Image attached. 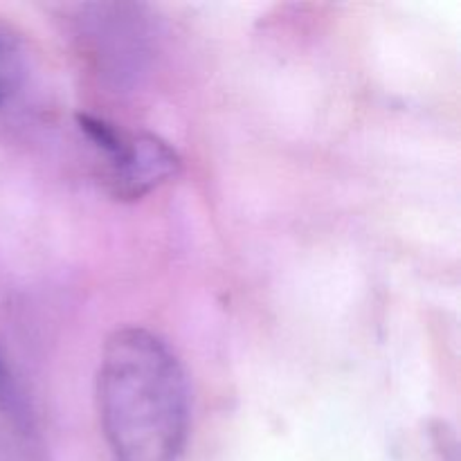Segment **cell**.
Segmentation results:
<instances>
[{
  "mask_svg": "<svg viewBox=\"0 0 461 461\" xmlns=\"http://www.w3.org/2000/svg\"><path fill=\"white\" fill-rule=\"evenodd\" d=\"M23 79V57L16 41L0 30V106L16 93Z\"/></svg>",
  "mask_w": 461,
  "mask_h": 461,
  "instance_id": "cell-5",
  "label": "cell"
},
{
  "mask_svg": "<svg viewBox=\"0 0 461 461\" xmlns=\"http://www.w3.org/2000/svg\"><path fill=\"white\" fill-rule=\"evenodd\" d=\"M97 412L113 461H178L192 399L178 356L156 333L117 329L97 369Z\"/></svg>",
  "mask_w": 461,
  "mask_h": 461,
  "instance_id": "cell-1",
  "label": "cell"
},
{
  "mask_svg": "<svg viewBox=\"0 0 461 461\" xmlns=\"http://www.w3.org/2000/svg\"><path fill=\"white\" fill-rule=\"evenodd\" d=\"M81 57L115 90L142 81L156 52V23L144 5L86 3L68 9Z\"/></svg>",
  "mask_w": 461,
  "mask_h": 461,
  "instance_id": "cell-2",
  "label": "cell"
},
{
  "mask_svg": "<svg viewBox=\"0 0 461 461\" xmlns=\"http://www.w3.org/2000/svg\"><path fill=\"white\" fill-rule=\"evenodd\" d=\"M0 461H43V444L32 405L3 354H0Z\"/></svg>",
  "mask_w": 461,
  "mask_h": 461,
  "instance_id": "cell-4",
  "label": "cell"
},
{
  "mask_svg": "<svg viewBox=\"0 0 461 461\" xmlns=\"http://www.w3.org/2000/svg\"><path fill=\"white\" fill-rule=\"evenodd\" d=\"M77 126L97 151L102 183L117 201H140L178 176V151L158 135L124 131L88 113L77 115Z\"/></svg>",
  "mask_w": 461,
  "mask_h": 461,
  "instance_id": "cell-3",
  "label": "cell"
}]
</instances>
